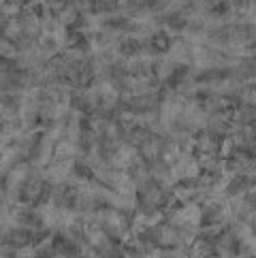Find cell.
Listing matches in <instances>:
<instances>
[{
    "label": "cell",
    "instance_id": "obj_1",
    "mask_svg": "<svg viewBox=\"0 0 256 258\" xmlns=\"http://www.w3.org/2000/svg\"><path fill=\"white\" fill-rule=\"evenodd\" d=\"M148 41H150V49H152V53H154L156 58L169 56L171 49H173V45H175V39H173V34H171L169 30H164V28L154 30V32L148 36Z\"/></svg>",
    "mask_w": 256,
    "mask_h": 258
},
{
    "label": "cell",
    "instance_id": "obj_2",
    "mask_svg": "<svg viewBox=\"0 0 256 258\" xmlns=\"http://www.w3.org/2000/svg\"><path fill=\"white\" fill-rule=\"evenodd\" d=\"M39 0H5V5H11L17 9H26V7H34Z\"/></svg>",
    "mask_w": 256,
    "mask_h": 258
}]
</instances>
